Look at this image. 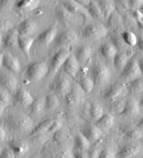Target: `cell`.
Returning <instances> with one entry per match:
<instances>
[{"mask_svg":"<svg viewBox=\"0 0 143 158\" xmlns=\"http://www.w3.org/2000/svg\"><path fill=\"white\" fill-rule=\"evenodd\" d=\"M5 125L10 131L21 133L31 129L33 126V120L23 112H15L5 117Z\"/></svg>","mask_w":143,"mask_h":158,"instance_id":"cell-1","label":"cell"},{"mask_svg":"<svg viewBox=\"0 0 143 158\" xmlns=\"http://www.w3.org/2000/svg\"><path fill=\"white\" fill-rule=\"evenodd\" d=\"M49 72L48 64L44 61L30 64L24 72V81L26 83L41 80Z\"/></svg>","mask_w":143,"mask_h":158,"instance_id":"cell-2","label":"cell"},{"mask_svg":"<svg viewBox=\"0 0 143 158\" xmlns=\"http://www.w3.org/2000/svg\"><path fill=\"white\" fill-rule=\"evenodd\" d=\"M89 73L94 86L105 85L111 80L110 71L105 64L100 61H96L94 63Z\"/></svg>","mask_w":143,"mask_h":158,"instance_id":"cell-3","label":"cell"},{"mask_svg":"<svg viewBox=\"0 0 143 158\" xmlns=\"http://www.w3.org/2000/svg\"><path fill=\"white\" fill-rule=\"evenodd\" d=\"M142 70L141 68L139 62L135 58H130L129 59L127 65L120 74V77L123 80L122 82L128 83L142 77Z\"/></svg>","mask_w":143,"mask_h":158,"instance_id":"cell-4","label":"cell"},{"mask_svg":"<svg viewBox=\"0 0 143 158\" xmlns=\"http://www.w3.org/2000/svg\"><path fill=\"white\" fill-rule=\"evenodd\" d=\"M108 29L103 25L93 23L87 25L83 29L82 36L87 40H100L105 37L108 34Z\"/></svg>","mask_w":143,"mask_h":158,"instance_id":"cell-5","label":"cell"},{"mask_svg":"<svg viewBox=\"0 0 143 158\" xmlns=\"http://www.w3.org/2000/svg\"><path fill=\"white\" fill-rule=\"evenodd\" d=\"M70 77L65 73H60L50 86V89L60 95H67L71 89V80Z\"/></svg>","mask_w":143,"mask_h":158,"instance_id":"cell-6","label":"cell"},{"mask_svg":"<svg viewBox=\"0 0 143 158\" xmlns=\"http://www.w3.org/2000/svg\"><path fill=\"white\" fill-rule=\"evenodd\" d=\"M127 92V87L125 83L117 81L106 90L104 94V98L113 102L124 97Z\"/></svg>","mask_w":143,"mask_h":158,"instance_id":"cell-7","label":"cell"},{"mask_svg":"<svg viewBox=\"0 0 143 158\" xmlns=\"http://www.w3.org/2000/svg\"><path fill=\"white\" fill-rule=\"evenodd\" d=\"M77 83L85 93L90 94L94 87V82L87 67H82L75 77Z\"/></svg>","mask_w":143,"mask_h":158,"instance_id":"cell-8","label":"cell"},{"mask_svg":"<svg viewBox=\"0 0 143 158\" xmlns=\"http://www.w3.org/2000/svg\"><path fill=\"white\" fill-rule=\"evenodd\" d=\"M70 54L71 53L69 48H62L53 57L50 66L49 67L48 73H51L52 74L57 73Z\"/></svg>","mask_w":143,"mask_h":158,"instance_id":"cell-9","label":"cell"},{"mask_svg":"<svg viewBox=\"0 0 143 158\" xmlns=\"http://www.w3.org/2000/svg\"><path fill=\"white\" fill-rule=\"evenodd\" d=\"M78 40L77 35L72 30H67L62 32L57 36L55 41L57 45L62 48H69L75 44Z\"/></svg>","mask_w":143,"mask_h":158,"instance_id":"cell-10","label":"cell"},{"mask_svg":"<svg viewBox=\"0 0 143 158\" xmlns=\"http://www.w3.org/2000/svg\"><path fill=\"white\" fill-rule=\"evenodd\" d=\"M17 85V80L14 74L8 73L0 74V86H2L5 91L10 92H15Z\"/></svg>","mask_w":143,"mask_h":158,"instance_id":"cell-11","label":"cell"},{"mask_svg":"<svg viewBox=\"0 0 143 158\" xmlns=\"http://www.w3.org/2000/svg\"><path fill=\"white\" fill-rule=\"evenodd\" d=\"M34 101L31 94L24 88H20L16 92L14 98V103L16 106L29 107Z\"/></svg>","mask_w":143,"mask_h":158,"instance_id":"cell-12","label":"cell"},{"mask_svg":"<svg viewBox=\"0 0 143 158\" xmlns=\"http://www.w3.org/2000/svg\"><path fill=\"white\" fill-rule=\"evenodd\" d=\"M63 67L66 74H67L70 77L75 78L81 69V65L75 55L73 54H70L64 62Z\"/></svg>","mask_w":143,"mask_h":158,"instance_id":"cell-13","label":"cell"},{"mask_svg":"<svg viewBox=\"0 0 143 158\" xmlns=\"http://www.w3.org/2000/svg\"><path fill=\"white\" fill-rule=\"evenodd\" d=\"M2 66L12 73H18L21 70V66L18 59L10 52L3 54Z\"/></svg>","mask_w":143,"mask_h":158,"instance_id":"cell-14","label":"cell"},{"mask_svg":"<svg viewBox=\"0 0 143 158\" xmlns=\"http://www.w3.org/2000/svg\"><path fill=\"white\" fill-rule=\"evenodd\" d=\"M80 133L91 143L100 139L103 131L95 125H87L81 128Z\"/></svg>","mask_w":143,"mask_h":158,"instance_id":"cell-15","label":"cell"},{"mask_svg":"<svg viewBox=\"0 0 143 158\" xmlns=\"http://www.w3.org/2000/svg\"><path fill=\"white\" fill-rule=\"evenodd\" d=\"M38 29V25L34 21L26 19L22 21L17 29L20 36H31Z\"/></svg>","mask_w":143,"mask_h":158,"instance_id":"cell-16","label":"cell"},{"mask_svg":"<svg viewBox=\"0 0 143 158\" xmlns=\"http://www.w3.org/2000/svg\"><path fill=\"white\" fill-rule=\"evenodd\" d=\"M57 36V28L55 26H53L40 33L37 40L39 43L48 46L54 40H55Z\"/></svg>","mask_w":143,"mask_h":158,"instance_id":"cell-17","label":"cell"},{"mask_svg":"<svg viewBox=\"0 0 143 158\" xmlns=\"http://www.w3.org/2000/svg\"><path fill=\"white\" fill-rule=\"evenodd\" d=\"M140 108L139 103L135 98H129L125 100L123 110L120 114L129 116H136L139 114Z\"/></svg>","mask_w":143,"mask_h":158,"instance_id":"cell-18","label":"cell"},{"mask_svg":"<svg viewBox=\"0 0 143 158\" xmlns=\"http://www.w3.org/2000/svg\"><path fill=\"white\" fill-rule=\"evenodd\" d=\"M123 22V19L120 14H119L116 10L110 14L106 22V27L108 31H112L117 32L122 26Z\"/></svg>","mask_w":143,"mask_h":158,"instance_id":"cell-19","label":"cell"},{"mask_svg":"<svg viewBox=\"0 0 143 158\" xmlns=\"http://www.w3.org/2000/svg\"><path fill=\"white\" fill-rule=\"evenodd\" d=\"M140 151L141 146L139 144H128L119 149L118 156L119 158H132L138 154Z\"/></svg>","mask_w":143,"mask_h":158,"instance_id":"cell-20","label":"cell"},{"mask_svg":"<svg viewBox=\"0 0 143 158\" xmlns=\"http://www.w3.org/2000/svg\"><path fill=\"white\" fill-rule=\"evenodd\" d=\"M34 41L35 38L32 36H18V47L29 60L30 59V50Z\"/></svg>","mask_w":143,"mask_h":158,"instance_id":"cell-21","label":"cell"},{"mask_svg":"<svg viewBox=\"0 0 143 158\" xmlns=\"http://www.w3.org/2000/svg\"><path fill=\"white\" fill-rule=\"evenodd\" d=\"M10 148L17 156L22 155L26 153L29 149L28 143L23 140H13L9 142Z\"/></svg>","mask_w":143,"mask_h":158,"instance_id":"cell-22","label":"cell"},{"mask_svg":"<svg viewBox=\"0 0 143 158\" xmlns=\"http://www.w3.org/2000/svg\"><path fill=\"white\" fill-rule=\"evenodd\" d=\"M74 55L80 65H84L91 57L92 49L88 46H82L77 50Z\"/></svg>","mask_w":143,"mask_h":158,"instance_id":"cell-23","label":"cell"},{"mask_svg":"<svg viewBox=\"0 0 143 158\" xmlns=\"http://www.w3.org/2000/svg\"><path fill=\"white\" fill-rule=\"evenodd\" d=\"M114 123V118L111 114H104L101 118L95 121L94 125L102 131L110 129Z\"/></svg>","mask_w":143,"mask_h":158,"instance_id":"cell-24","label":"cell"},{"mask_svg":"<svg viewBox=\"0 0 143 158\" xmlns=\"http://www.w3.org/2000/svg\"><path fill=\"white\" fill-rule=\"evenodd\" d=\"M100 52L103 57L106 59H113L118 52V49L112 42L103 44L100 48Z\"/></svg>","mask_w":143,"mask_h":158,"instance_id":"cell-25","label":"cell"},{"mask_svg":"<svg viewBox=\"0 0 143 158\" xmlns=\"http://www.w3.org/2000/svg\"><path fill=\"white\" fill-rule=\"evenodd\" d=\"M54 121L53 118H47L41 122L39 125L33 129L29 134L30 137L39 136L45 133H47L51 124Z\"/></svg>","mask_w":143,"mask_h":158,"instance_id":"cell-26","label":"cell"},{"mask_svg":"<svg viewBox=\"0 0 143 158\" xmlns=\"http://www.w3.org/2000/svg\"><path fill=\"white\" fill-rule=\"evenodd\" d=\"M89 114L94 121H97L104 115L103 106L98 102H93L89 107Z\"/></svg>","mask_w":143,"mask_h":158,"instance_id":"cell-27","label":"cell"},{"mask_svg":"<svg viewBox=\"0 0 143 158\" xmlns=\"http://www.w3.org/2000/svg\"><path fill=\"white\" fill-rule=\"evenodd\" d=\"M18 36L17 29H13L10 31L4 39L5 47L8 48H15L18 47Z\"/></svg>","mask_w":143,"mask_h":158,"instance_id":"cell-28","label":"cell"},{"mask_svg":"<svg viewBox=\"0 0 143 158\" xmlns=\"http://www.w3.org/2000/svg\"><path fill=\"white\" fill-rule=\"evenodd\" d=\"M130 58L128 57L125 52H120L113 58V64L116 68L123 71L127 65Z\"/></svg>","mask_w":143,"mask_h":158,"instance_id":"cell-29","label":"cell"},{"mask_svg":"<svg viewBox=\"0 0 143 158\" xmlns=\"http://www.w3.org/2000/svg\"><path fill=\"white\" fill-rule=\"evenodd\" d=\"M85 8L87 12L94 19L97 20H101L103 19L101 8L97 2L90 1L89 5Z\"/></svg>","mask_w":143,"mask_h":158,"instance_id":"cell-30","label":"cell"},{"mask_svg":"<svg viewBox=\"0 0 143 158\" xmlns=\"http://www.w3.org/2000/svg\"><path fill=\"white\" fill-rule=\"evenodd\" d=\"M75 144V148L77 149V151H87L91 147V142L81 133H79L76 135Z\"/></svg>","mask_w":143,"mask_h":158,"instance_id":"cell-31","label":"cell"},{"mask_svg":"<svg viewBox=\"0 0 143 158\" xmlns=\"http://www.w3.org/2000/svg\"><path fill=\"white\" fill-rule=\"evenodd\" d=\"M100 5L101 12L104 19H107L108 17L115 10V4L112 1H99L97 2Z\"/></svg>","mask_w":143,"mask_h":158,"instance_id":"cell-32","label":"cell"},{"mask_svg":"<svg viewBox=\"0 0 143 158\" xmlns=\"http://www.w3.org/2000/svg\"><path fill=\"white\" fill-rule=\"evenodd\" d=\"M81 91H83L81 88V89L79 88H71L69 92L66 95L65 97V100L67 102V103L69 105H73L77 102L80 100Z\"/></svg>","mask_w":143,"mask_h":158,"instance_id":"cell-33","label":"cell"},{"mask_svg":"<svg viewBox=\"0 0 143 158\" xmlns=\"http://www.w3.org/2000/svg\"><path fill=\"white\" fill-rule=\"evenodd\" d=\"M60 105V100L57 95L50 94L45 98V107L49 110H54Z\"/></svg>","mask_w":143,"mask_h":158,"instance_id":"cell-34","label":"cell"},{"mask_svg":"<svg viewBox=\"0 0 143 158\" xmlns=\"http://www.w3.org/2000/svg\"><path fill=\"white\" fill-rule=\"evenodd\" d=\"M39 1H34V0H23V1H18L16 2L17 6L26 11H32L36 9L39 5Z\"/></svg>","mask_w":143,"mask_h":158,"instance_id":"cell-35","label":"cell"},{"mask_svg":"<svg viewBox=\"0 0 143 158\" xmlns=\"http://www.w3.org/2000/svg\"><path fill=\"white\" fill-rule=\"evenodd\" d=\"M62 4L63 6L72 14L79 13L83 8V6L76 1H65L62 2Z\"/></svg>","mask_w":143,"mask_h":158,"instance_id":"cell-36","label":"cell"},{"mask_svg":"<svg viewBox=\"0 0 143 158\" xmlns=\"http://www.w3.org/2000/svg\"><path fill=\"white\" fill-rule=\"evenodd\" d=\"M124 42L129 47H136L138 40L135 34L130 31H125L120 34Z\"/></svg>","mask_w":143,"mask_h":158,"instance_id":"cell-37","label":"cell"},{"mask_svg":"<svg viewBox=\"0 0 143 158\" xmlns=\"http://www.w3.org/2000/svg\"><path fill=\"white\" fill-rule=\"evenodd\" d=\"M112 43L117 47L118 52H125L129 49V46L124 42L121 35L118 32L112 36Z\"/></svg>","mask_w":143,"mask_h":158,"instance_id":"cell-38","label":"cell"},{"mask_svg":"<svg viewBox=\"0 0 143 158\" xmlns=\"http://www.w3.org/2000/svg\"><path fill=\"white\" fill-rule=\"evenodd\" d=\"M142 77L137 79L134 81H132L129 83L128 85H127L128 91L133 94H140L142 92Z\"/></svg>","mask_w":143,"mask_h":158,"instance_id":"cell-39","label":"cell"},{"mask_svg":"<svg viewBox=\"0 0 143 158\" xmlns=\"http://www.w3.org/2000/svg\"><path fill=\"white\" fill-rule=\"evenodd\" d=\"M57 19L62 22H69L72 19L73 14L69 13L63 6L57 9L56 12Z\"/></svg>","mask_w":143,"mask_h":158,"instance_id":"cell-40","label":"cell"},{"mask_svg":"<svg viewBox=\"0 0 143 158\" xmlns=\"http://www.w3.org/2000/svg\"><path fill=\"white\" fill-rule=\"evenodd\" d=\"M30 110L33 114H40L45 108V100L42 98H38L34 100L33 102L30 106Z\"/></svg>","mask_w":143,"mask_h":158,"instance_id":"cell-41","label":"cell"},{"mask_svg":"<svg viewBox=\"0 0 143 158\" xmlns=\"http://www.w3.org/2000/svg\"><path fill=\"white\" fill-rule=\"evenodd\" d=\"M96 158H116V152L112 147L108 146L98 153Z\"/></svg>","mask_w":143,"mask_h":158,"instance_id":"cell-42","label":"cell"},{"mask_svg":"<svg viewBox=\"0 0 143 158\" xmlns=\"http://www.w3.org/2000/svg\"><path fill=\"white\" fill-rule=\"evenodd\" d=\"M69 137L68 134L65 131L61 130V129L55 133H54L53 140L58 144H63L67 141Z\"/></svg>","mask_w":143,"mask_h":158,"instance_id":"cell-43","label":"cell"},{"mask_svg":"<svg viewBox=\"0 0 143 158\" xmlns=\"http://www.w3.org/2000/svg\"><path fill=\"white\" fill-rule=\"evenodd\" d=\"M125 137L127 139L130 140H137L142 137V133L139 130H130L125 133Z\"/></svg>","mask_w":143,"mask_h":158,"instance_id":"cell-44","label":"cell"},{"mask_svg":"<svg viewBox=\"0 0 143 158\" xmlns=\"http://www.w3.org/2000/svg\"><path fill=\"white\" fill-rule=\"evenodd\" d=\"M113 102L114 103L112 104V106L111 107V110L114 112L115 113L117 112V113L120 114L121 112H122V111L123 110L125 101H124L123 100H121V99H118V100L113 101Z\"/></svg>","mask_w":143,"mask_h":158,"instance_id":"cell-45","label":"cell"},{"mask_svg":"<svg viewBox=\"0 0 143 158\" xmlns=\"http://www.w3.org/2000/svg\"><path fill=\"white\" fill-rule=\"evenodd\" d=\"M9 102L10 97L7 92L4 89H0V107L5 109L9 104Z\"/></svg>","mask_w":143,"mask_h":158,"instance_id":"cell-46","label":"cell"},{"mask_svg":"<svg viewBox=\"0 0 143 158\" xmlns=\"http://www.w3.org/2000/svg\"><path fill=\"white\" fill-rule=\"evenodd\" d=\"M16 155L10 148H5L0 152V158H15Z\"/></svg>","mask_w":143,"mask_h":158,"instance_id":"cell-47","label":"cell"},{"mask_svg":"<svg viewBox=\"0 0 143 158\" xmlns=\"http://www.w3.org/2000/svg\"><path fill=\"white\" fill-rule=\"evenodd\" d=\"M62 128V123L59 121H54L50 128L48 129L47 133H55L56 131L60 130Z\"/></svg>","mask_w":143,"mask_h":158,"instance_id":"cell-48","label":"cell"},{"mask_svg":"<svg viewBox=\"0 0 143 158\" xmlns=\"http://www.w3.org/2000/svg\"><path fill=\"white\" fill-rule=\"evenodd\" d=\"M53 158H71V154L69 149H65L57 152Z\"/></svg>","mask_w":143,"mask_h":158,"instance_id":"cell-49","label":"cell"},{"mask_svg":"<svg viewBox=\"0 0 143 158\" xmlns=\"http://www.w3.org/2000/svg\"><path fill=\"white\" fill-rule=\"evenodd\" d=\"M73 158H91L93 156L87 151H76L73 154Z\"/></svg>","mask_w":143,"mask_h":158,"instance_id":"cell-50","label":"cell"},{"mask_svg":"<svg viewBox=\"0 0 143 158\" xmlns=\"http://www.w3.org/2000/svg\"><path fill=\"white\" fill-rule=\"evenodd\" d=\"M133 17L134 19L139 23L142 26V14L140 12L139 10H135L133 12Z\"/></svg>","mask_w":143,"mask_h":158,"instance_id":"cell-51","label":"cell"},{"mask_svg":"<svg viewBox=\"0 0 143 158\" xmlns=\"http://www.w3.org/2000/svg\"><path fill=\"white\" fill-rule=\"evenodd\" d=\"M128 3L129 6L134 8L135 10H138L142 6L143 2L141 1V0H139V1H135V0H134V1H129Z\"/></svg>","mask_w":143,"mask_h":158,"instance_id":"cell-52","label":"cell"},{"mask_svg":"<svg viewBox=\"0 0 143 158\" xmlns=\"http://www.w3.org/2000/svg\"><path fill=\"white\" fill-rule=\"evenodd\" d=\"M6 138V131L5 129L0 126V142L3 141Z\"/></svg>","mask_w":143,"mask_h":158,"instance_id":"cell-53","label":"cell"},{"mask_svg":"<svg viewBox=\"0 0 143 158\" xmlns=\"http://www.w3.org/2000/svg\"><path fill=\"white\" fill-rule=\"evenodd\" d=\"M77 2L83 7L84 6L86 7L88 5H89V3L90 2V1H85V0H83V1H80V0H78V1H77Z\"/></svg>","mask_w":143,"mask_h":158,"instance_id":"cell-54","label":"cell"},{"mask_svg":"<svg viewBox=\"0 0 143 158\" xmlns=\"http://www.w3.org/2000/svg\"><path fill=\"white\" fill-rule=\"evenodd\" d=\"M3 57V53H0V67L2 66Z\"/></svg>","mask_w":143,"mask_h":158,"instance_id":"cell-55","label":"cell"},{"mask_svg":"<svg viewBox=\"0 0 143 158\" xmlns=\"http://www.w3.org/2000/svg\"><path fill=\"white\" fill-rule=\"evenodd\" d=\"M3 110H4V109H3L2 107H0V116H2V113H3Z\"/></svg>","mask_w":143,"mask_h":158,"instance_id":"cell-56","label":"cell"},{"mask_svg":"<svg viewBox=\"0 0 143 158\" xmlns=\"http://www.w3.org/2000/svg\"><path fill=\"white\" fill-rule=\"evenodd\" d=\"M2 36L1 34H0V44H1V43H2Z\"/></svg>","mask_w":143,"mask_h":158,"instance_id":"cell-57","label":"cell"}]
</instances>
